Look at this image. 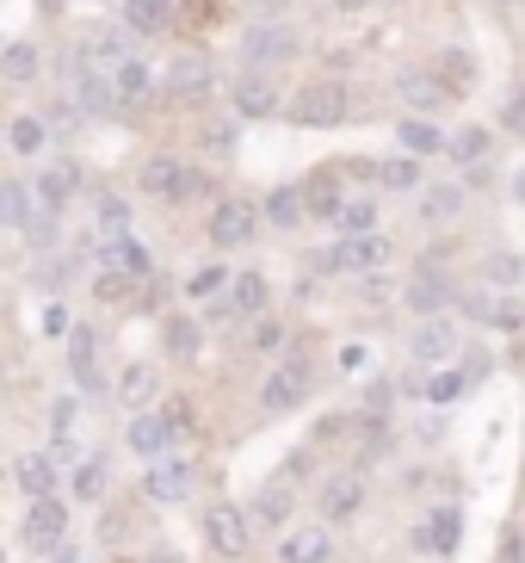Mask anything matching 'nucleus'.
I'll return each instance as SVG.
<instances>
[{
    "label": "nucleus",
    "instance_id": "nucleus-20",
    "mask_svg": "<svg viewBox=\"0 0 525 563\" xmlns=\"http://www.w3.org/2000/svg\"><path fill=\"white\" fill-rule=\"evenodd\" d=\"M13 477H19V489L37 501V496H56V483H63V464H56V452H19Z\"/></svg>",
    "mask_w": 525,
    "mask_h": 563
},
{
    "label": "nucleus",
    "instance_id": "nucleus-1",
    "mask_svg": "<svg viewBox=\"0 0 525 563\" xmlns=\"http://www.w3.org/2000/svg\"><path fill=\"white\" fill-rule=\"evenodd\" d=\"M198 489V464L186 459V452H167V459L143 464V496L161 501V508H180V501H192Z\"/></svg>",
    "mask_w": 525,
    "mask_h": 563
},
{
    "label": "nucleus",
    "instance_id": "nucleus-16",
    "mask_svg": "<svg viewBox=\"0 0 525 563\" xmlns=\"http://www.w3.org/2000/svg\"><path fill=\"white\" fill-rule=\"evenodd\" d=\"M112 87H118V106H148L161 93V75L148 68V56H124V63L112 68Z\"/></svg>",
    "mask_w": 525,
    "mask_h": 563
},
{
    "label": "nucleus",
    "instance_id": "nucleus-49",
    "mask_svg": "<svg viewBox=\"0 0 525 563\" xmlns=\"http://www.w3.org/2000/svg\"><path fill=\"white\" fill-rule=\"evenodd\" d=\"M279 347H284V329L260 316V322H254V353H279Z\"/></svg>",
    "mask_w": 525,
    "mask_h": 563
},
{
    "label": "nucleus",
    "instance_id": "nucleus-3",
    "mask_svg": "<svg viewBox=\"0 0 525 563\" xmlns=\"http://www.w3.org/2000/svg\"><path fill=\"white\" fill-rule=\"evenodd\" d=\"M143 192L155 205H180V199H192V192H204V174L186 167L180 155H148L143 162Z\"/></svg>",
    "mask_w": 525,
    "mask_h": 563
},
{
    "label": "nucleus",
    "instance_id": "nucleus-33",
    "mask_svg": "<svg viewBox=\"0 0 525 563\" xmlns=\"http://www.w3.org/2000/svg\"><path fill=\"white\" fill-rule=\"evenodd\" d=\"M7 143H13V155H44L49 150V124L37 112H13V124H7Z\"/></svg>",
    "mask_w": 525,
    "mask_h": 563
},
{
    "label": "nucleus",
    "instance_id": "nucleus-24",
    "mask_svg": "<svg viewBox=\"0 0 525 563\" xmlns=\"http://www.w3.org/2000/svg\"><path fill=\"white\" fill-rule=\"evenodd\" d=\"M216 316H266V279L260 273H235L223 303H216Z\"/></svg>",
    "mask_w": 525,
    "mask_h": 563
},
{
    "label": "nucleus",
    "instance_id": "nucleus-53",
    "mask_svg": "<svg viewBox=\"0 0 525 563\" xmlns=\"http://www.w3.org/2000/svg\"><path fill=\"white\" fill-rule=\"evenodd\" d=\"M334 365H340L346 378H353V372H365L371 360H365V347H340V360H334Z\"/></svg>",
    "mask_w": 525,
    "mask_h": 563
},
{
    "label": "nucleus",
    "instance_id": "nucleus-52",
    "mask_svg": "<svg viewBox=\"0 0 525 563\" xmlns=\"http://www.w3.org/2000/svg\"><path fill=\"white\" fill-rule=\"evenodd\" d=\"M167 421H174V433H192V409H186V397L167 402Z\"/></svg>",
    "mask_w": 525,
    "mask_h": 563
},
{
    "label": "nucleus",
    "instance_id": "nucleus-19",
    "mask_svg": "<svg viewBox=\"0 0 525 563\" xmlns=\"http://www.w3.org/2000/svg\"><path fill=\"white\" fill-rule=\"evenodd\" d=\"M470 316H477V322H489V329H520L525 322V303L513 298V291H494V285H482V291H470Z\"/></svg>",
    "mask_w": 525,
    "mask_h": 563
},
{
    "label": "nucleus",
    "instance_id": "nucleus-32",
    "mask_svg": "<svg viewBox=\"0 0 525 563\" xmlns=\"http://www.w3.org/2000/svg\"><path fill=\"white\" fill-rule=\"evenodd\" d=\"M303 217H310V192H303V186H284V192L266 199V223H272V230H297Z\"/></svg>",
    "mask_w": 525,
    "mask_h": 563
},
{
    "label": "nucleus",
    "instance_id": "nucleus-57",
    "mask_svg": "<svg viewBox=\"0 0 525 563\" xmlns=\"http://www.w3.org/2000/svg\"><path fill=\"white\" fill-rule=\"evenodd\" d=\"M143 563H180V558H174V551H148Z\"/></svg>",
    "mask_w": 525,
    "mask_h": 563
},
{
    "label": "nucleus",
    "instance_id": "nucleus-38",
    "mask_svg": "<svg viewBox=\"0 0 525 563\" xmlns=\"http://www.w3.org/2000/svg\"><path fill=\"white\" fill-rule=\"evenodd\" d=\"M334 223H340L346 235H365V230H378V199H371V192H359V199H346Z\"/></svg>",
    "mask_w": 525,
    "mask_h": 563
},
{
    "label": "nucleus",
    "instance_id": "nucleus-27",
    "mask_svg": "<svg viewBox=\"0 0 525 563\" xmlns=\"http://www.w3.org/2000/svg\"><path fill=\"white\" fill-rule=\"evenodd\" d=\"M395 150H409V155H439V150H451V136L439 131V124H433V118H402V124H395Z\"/></svg>",
    "mask_w": 525,
    "mask_h": 563
},
{
    "label": "nucleus",
    "instance_id": "nucleus-2",
    "mask_svg": "<svg viewBox=\"0 0 525 563\" xmlns=\"http://www.w3.org/2000/svg\"><path fill=\"white\" fill-rule=\"evenodd\" d=\"M247 539H254V514L247 508H235V501H211V508H204V545L223 563L247 558Z\"/></svg>",
    "mask_w": 525,
    "mask_h": 563
},
{
    "label": "nucleus",
    "instance_id": "nucleus-37",
    "mask_svg": "<svg viewBox=\"0 0 525 563\" xmlns=\"http://www.w3.org/2000/svg\"><path fill=\"white\" fill-rule=\"evenodd\" d=\"M303 192H310V217H340V205H346V192H340V180H334V174H315Z\"/></svg>",
    "mask_w": 525,
    "mask_h": 563
},
{
    "label": "nucleus",
    "instance_id": "nucleus-58",
    "mask_svg": "<svg viewBox=\"0 0 525 563\" xmlns=\"http://www.w3.org/2000/svg\"><path fill=\"white\" fill-rule=\"evenodd\" d=\"M49 563H81V558H75V551H63V558H49Z\"/></svg>",
    "mask_w": 525,
    "mask_h": 563
},
{
    "label": "nucleus",
    "instance_id": "nucleus-5",
    "mask_svg": "<svg viewBox=\"0 0 525 563\" xmlns=\"http://www.w3.org/2000/svg\"><path fill=\"white\" fill-rule=\"evenodd\" d=\"M297 56V32L284 25V19H254L242 32V63L247 68H279Z\"/></svg>",
    "mask_w": 525,
    "mask_h": 563
},
{
    "label": "nucleus",
    "instance_id": "nucleus-48",
    "mask_svg": "<svg viewBox=\"0 0 525 563\" xmlns=\"http://www.w3.org/2000/svg\"><path fill=\"white\" fill-rule=\"evenodd\" d=\"M513 279H520V254H507V249L489 254V285H513Z\"/></svg>",
    "mask_w": 525,
    "mask_h": 563
},
{
    "label": "nucleus",
    "instance_id": "nucleus-44",
    "mask_svg": "<svg viewBox=\"0 0 525 563\" xmlns=\"http://www.w3.org/2000/svg\"><path fill=\"white\" fill-rule=\"evenodd\" d=\"M216 291H230V273H223V266H198L192 279H186V298H192V303L216 298Z\"/></svg>",
    "mask_w": 525,
    "mask_h": 563
},
{
    "label": "nucleus",
    "instance_id": "nucleus-12",
    "mask_svg": "<svg viewBox=\"0 0 525 563\" xmlns=\"http://www.w3.org/2000/svg\"><path fill=\"white\" fill-rule=\"evenodd\" d=\"M260 230V211L247 199H216L211 211V242L216 249H247V235Z\"/></svg>",
    "mask_w": 525,
    "mask_h": 563
},
{
    "label": "nucleus",
    "instance_id": "nucleus-8",
    "mask_svg": "<svg viewBox=\"0 0 525 563\" xmlns=\"http://www.w3.org/2000/svg\"><path fill=\"white\" fill-rule=\"evenodd\" d=\"M68 87H75V106H87V112H105V106H118V87H112V68L93 63V56H68Z\"/></svg>",
    "mask_w": 525,
    "mask_h": 563
},
{
    "label": "nucleus",
    "instance_id": "nucleus-34",
    "mask_svg": "<svg viewBox=\"0 0 525 563\" xmlns=\"http://www.w3.org/2000/svg\"><path fill=\"white\" fill-rule=\"evenodd\" d=\"M124 19L136 32H167L174 25V0H124Z\"/></svg>",
    "mask_w": 525,
    "mask_h": 563
},
{
    "label": "nucleus",
    "instance_id": "nucleus-54",
    "mask_svg": "<svg viewBox=\"0 0 525 563\" xmlns=\"http://www.w3.org/2000/svg\"><path fill=\"white\" fill-rule=\"evenodd\" d=\"M247 7H254V19H279L284 0H247Z\"/></svg>",
    "mask_w": 525,
    "mask_h": 563
},
{
    "label": "nucleus",
    "instance_id": "nucleus-45",
    "mask_svg": "<svg viewBox=\"0 0 525 563\" xmlns=\"http://www.w3.org/2000/svg\"><path fill=\"white\" fill-rule=\"evenodd\" d=\"M93 223H99V230H105V235H124V230H131V205H124V199H112V192H105V199L93 205Z\"/></svg>",
    "mask_w": 525,
    "mask_h": 563
},
{
    "label": "nucleus",
    "instance_id": "nucleus-28",
    "mask_svg": "<svg viewBox=\"0 0 525 563\" xmlns=\"http://www.w3.org/2000/svg\"><path fill=\"white\" fill-rule=\"evenodd\" d=\"M68 372L81 390H99V334L93 329H75L68 334Z\"/></svg>",
    "mask_w": 525,
    "mask_h": 563
},
{
    "label": "nucleus",
    "instance_id": "nucleus-21",
    "mask_svg": "<svg viewBox=\"0 0 525 563\" xmlns=\"http://www.w3.org/2000/svg\"><path fill=\"white\" fill-rule=\"evenodd\" d=\"M315 508H322V520H353V514L365 508V483L359 477H328L322 483V496H315Z\"/></svg>",
    "mask_w": 525,
    "mask_h": 563
},
{
    "label": "nucleus",
    "instance_id": "nucleus-4",
    "mask_svg": "<svg viewBox=\"0 0 525 563\" xmlns=\"http://www.w3.org/2000/svg\"><path fill=\"white\" fill-rule=\"evenodd\" d=\"M390 242H383L378 230H365V235H340L328 249V273H346V279H371V273H383L390 266Z\"/></svg>",
    "mask_w": 525,
    "mask_h": 563
},
{
    "label": "nucleus",
    "instance_id": "nucleus-35",
    "mask_svg": "<svg viewBox=\"0 0 525 563\" xmlns=\"http://www.w3.org/2000/svg\"><path fill=\"white\" fill-rule=\"evenodd\" d=\"M463 384H470V372H463V365H439V372L427 378V402H433V409L458 402V397H463Z\"/></svg>",
    "mask_w": 525,
    "mask_h": 563
},
{
    "label": "nucleus",
    "instance_id": "nucleus-17",
    "mask_svg": "<svg viewBox=\"0 0 525 563\" xmlns=\"http://www.w3.org/2000/svg\"><path fill=\"white\" fill-rule=\"evenodd\" d=\"M155 397H161V372L148 360H131L124 372H118V402L131 415H143V409H155Z\"/></svg>",
    "mask_w": 525,
    "mask_h": 563
},
{
    "label": "nucleus",
    "instance_id": "nucleus-43",
    "mask_svg": "<svg viewBox=\"0 0 525 563\" xmlns=\"http://www.w3.org/2000/svg\"><path fill=\"white\" fill-rule=\"evenodd\" d=\"M445 155H451V162H458V167H477L482 155H489V131H477V124H470V131H458V136H451V150H445Z\"/></svg>",
    "mask_w": 525,
    "mask_h": 563
},
{
    "label": "nucleus",
    "instance_id": "nucleus-50",
    "mask_svg": "<svg viewBox=\"0 0 525 563\" xmlns=\"http://www.w3.org/2000/svg\"><path fill=\"white\" fill-rule=\"evenodd\" d=\"M204 150H211V155H230V150H235V124H211V131H204Z\"/></svg>",
    "mask_w": 525,
    "mask_h": 563
},
{
    "label": "nucleus",
    "instance_id": "nucleus-41",
    "mask_svg": "<svg viewBox=\"0 0 525 563\" xmlns=\"http://www.w3.org/2000/svg\"><path fill=\"white\" fill-rule=\"evenodd\" d=\"M439 81L451 87V93H470V81H477V63L463 51H439Z\"/></svg>",
    "mask_w": 525,
    "mask_h": 563
},
{
    "label": "nucleus",
    "instance_id": "nucleus-10",
    "mask_svg": "<svg viewBox=\"0 0 525 563\" xmlns=\"http://www.w3.org/2000/svg\"><path fill=\"white\" fill-rule=\"evenodd\" d=\"M174 440H180V433H174L167 409H143V415H131V428H124V446H131L143 464L167 459V446H174Z\"/></svg>",
    "mask_w": 525,
    "mask_h": 563
},
{
    "label": "nucleus",
    "instance_id": "nucleus-9",
    "mask_svg": "<svg viewBox=\"0 0 525 563\" xmlns=\"http://www.w3.org/2000/svg\"><path fill=\"white\" fill-rule=\"evenodd\" d=\"M63 539H68V501H56V496H37L32 501V514H25V551H63Z\"/></svg>",
    "mask_w": 525,
    "mask_h": 563
},
{
    "label": "nucleus",
    "instance_id": "nucleus-13",
    "mask_svg": "<svg viewBox=\"0 0 525 563\" xmlns=\"http://www.w3.org/2000/svg\"><path fill=\"white\" fill-rule=\"evenodd\" d=\"M99 266H118V273H131V279H155V249L131 230L105 235V242H99Z\"/></svg>",
    "mask_w": 525,
    "mask_h": 563
},
{
    "label": "nucleus",
    "instance_id": "nucleus-29",
    "mask_svg": "<svg viewBox=\"0 0 525 563\" xmlns=\"http://www.w3.org/2000/svg\"><path fill=\"white\" fill-rule=\"evenodd\" d=\"M409 310L414 316H439L445 310V279H439V261H427L421 273L409 279Z\"/></svg>",
    "mask_w": 525,
    "mask_h": 563
},
{
    "label": "nucleus",
    "instance_id": "nucleus-59",
    "mask_svg": "<svg viewBox=\"0 0 525 563\" xmlns=\"http://www.w3.org/2000/svg\"><path fill=\"white\" fill-rule=\"evenodd\" d=\"M501 7H525V0H501Z\"/></svg>",
    "mask_w": 525,
    "mask_h": 563
},
{
    "label": "nucleus",
    "instance_id": "nucleus-23",
    "mask_svg": "<svg viewBox=\"0 0 525 563\" xmlns=\"http://www.w3.org/2000/svg\"><path fill=\"white\" fill-rule=\"evenodd\" d=\"M75 186H81V174L68 162H49V167H37V180H32V192H37V205L44 211H63L68 199H75Z\"/></svg>",
    "mask_w": 525,
    "mask_h": 563
},
{
    "label": "nucleus",
    "instance_id": "nucleus-39",
    "mask_svg": "<svg viewBox=\"0 0 525 563\" xmlns=\"http://www.w3.org/2000/svg\"><path fill=\"white\" fill-rule=\"evenodd\" d=\"M284 520H291V496H284V483H272L254 496V527H284Z\"/></svg>",
    "mask_w": 525,
    "mask_h": 563
},
{
    "label": "nucleus",
    "instance_id": "nucleus-42",
    "mask_svg": "<svg viewBox=\"0 0 525 563\" xmlns=\"http://www.w3.org/2000/svg\"><path fill=\"white\" fill-rule=\"evenodd\" d=\"M131 291H136L131 273H118V266H99V273H93V298L99 303H124Z\"/></svg>",
    "mask_w": 525,
    "mask_h": 563
},
{
    "label": "nucleus",
    "instance_id": "nucleus-30",
    "mask_svg": "<svg viewBox=\"0 0 525 563\" xmlns=\"http://www.w3.org/2000/svg\"><path fill=\"white\" fill-rule=\"evenodd\" d=\"M458 211H463V180L421 186V217H427V223H451Z\"/></svg>",
    "mask_w": 525,
    "mask_h": 563
},
{
    "label": "nucleus",
    "instance_id": "nucleus-46",
    "mask_svg": "<svg viewBox=\"0 0 525 563\" xmlns=\"http://www.w3.org/2000/svg\"><path fill=\"white\" fill-rule=\"evenodd\" d=\"M75 496H81V501H99V496H105V464H99V459H81V464H75Z\"/></svg>",
    "mask_w": 525,
    "mask_h": 563
},
{
    "label": "nucleus",
    "instance_id": "nucleus-56",
    "mask_svg": "<svg viewBox=\"0 0 525 563\" xmlns=\"http://www.w3.org/2000/svg\"><path fill=\"white\" fill-rule=\"evenodd\" d=\"M513 199L525 205V162H520V174H513Z\"/></svg>",
    "mask_w": 525,
    "mask_h": 563
},
{
    "label": "nucleus",
    "instance_id": "nucleus-18",
    "mask_svg": "<svg viewBox=\"0 0 525 563\" xmlns=\"http://www.w3.org/2000/svg\"><path fill=\"white\" fill-rule=\"evenodd\" d=\"M414 360L421 365H451L458 360V329H451L445 316H421V329H414Z\"/></svg>",
    "mask_w": 525,
    "mask_h": 563
},
{
    "label": "nucleus",
    "instance_id": "nucleus-26",
    "mask_svg": "<svg viewBox=\"0 0 525 563\" xmlns=\"http://www.w3.org/2000/svg\"><path fill=\"white\" fill-rule=\"evenodd\" d=\"M37 217H44V205H37V192L25 180L0 186V223H7V230H32Z\"/></svg>",
    "mask_w": 525,
    "mask_h": 563
},
{
    "label": "nucleus",
    "instance_id": "nucleus-11",
    "mask_svg": "<svg viewBox=\"0 0 525 563\" xmlns=\"http://www.w3.org/2000/svg\"><path fill=\"white\" fill-rule=\"evenodd\" d=\"M346 106H353V100H346V87L315 81V87H303V93L291 100V118H297V124H315V131H322V124H340Z\"/></svg>",
    "mask_w": 525,
    "mask_h": 563
},
{
    "label": "nucleus",
    "instance_id": "nucleus-36",
    "mask_svg": "<svg viewBox=\"0 0 525 563\" xmlns=\"http://www.w3.org/2000/svg\"><path fill=\"white\" fill-rule=\"evenodd\" d=\"M198 347H204V329H198L192 316H174L167 322V353L174 360H198Z\"/></svg>",
    "mask_w": 525,
    "mask_h": 563
},
{
    "label": "nucleus",
    "instance_id": "nucleus-7",
    "mask_svg": "<svg viewBox=\"0 0 525 563\" xmlns=\"http://www.w3.org/2000/svg\"><path fill=\"white\" fill-rule=\"evenodd\" d=\"M310 384H315V372H310V360L297 353V360H284L279 372L260 384V409H266V415H291L297 402L310 397Z\"/></svg>",
    "mask_w": 525,
    "mask_h": 563
},
{
    "label": "nucleus",
    "instance_id": "nucleus-14",
    "mask_svg": "<svg viewBox=\"0 0 525 563\" xmlns=\"http://www.w3.org/2000/svg\"><path fill=\"white\" fill-rule=\"evenodd\" d=\"M334 532L328 527H284L279 532V563H334Z\"/></svg>",
    "mask_w": 525,
    "mask_h": 563
},
{
    "label": "nucleus",
    "instance_id": "nucleus-15",
    "mask_svg": "<svg viewBox=\"0 0 525 563\" xmlns=\"http://www.w3.org/2000/svg\"><path fill=\"white\" fill-rule=\"evenodd\" d=\"M211 87H216V75H211V63H204V56H174V68H167V100L198 106Z\"/></svg>",
    "mask_w": 525,
    "mask_h": 563
},
{
    "label": "nucleus",
    "instance_id": "nucleus-40",
    "mask_svg": "<svg viewBox=\"0 0 525 563\" xmlns=\"http://www.w3.org/2000/svg\"><path fill=\"white\" fill-rule=\"evenodd\" d=\"M37 68H44V63H37V51H32V44H7V56H0V75H7L13 87L37 81Z\"/></svg>",
    "mask_w": 525,
    "mask_h": 563
},
{
    "label": "nucleus",
    "instance_id": "nucleus-22",
    "mask_svg": "<svg viewBox=\"0 0 525 563\" xmlns=\"http://www.w3.org/2000/svg\"><path fill=\"white\" fill-rule=\"evenodd\" d=\"M458 539H463V508H458V501L433 508V520L421 527V545H427L433 558H451V551H458Z\"/></svg>",
    "mask_w": 525,
    "mask_h": 563
},
{
    "label": "nucleus",
    "instance_id": "nucleus-55",
    "mask_svg": "<svg viewBox=\"0 0 525 563\" xmlns=\"http://www.w3.org/2000/svg\"><path fill=\"white\" fill-rule=\"evenodd\" d=\"M334 7H340V13H365V7H371V0H334Z\"/></svg>",
    "mask_w": 525,
    "mask_h": 563
},
{
    "label": "nucleus",
    "instance_id": "nucleus-25",
    "mask_svg": "<svg viewBox=\"0 0 525 563\" xmlns=\"http://www.w3.org/2000/svg\"><path fill=\"white\" fill-rule=\"evenodd\" d=\"M279 87L266 81L260 68H254V75H242V87H235V118H272L279 112Z\"/></svg>",
    "mask_w": 525,
    "mask_h": 563
},
{
    "label": "nucleus",
    "instance_id": "nucleus-47",
    "mask_svg": "<svg viewBox=\"0 0 525 563\" xmlns=\"http://www.w3.org/2000/svg\"><path fill=\"white\" fill-rule=\"evenodd\" d=\"M37 329H44L49 341H56V334H75V322H68V303H63V298H44V303H37Z\"/></svg>",
    "mask_w": 525,
    "mask_h": 563
},
{
    "label": "nucleus",
    "instance_id": "nucleus-51",
    "mask_svg": "<svg viewBox=\"0 0 525 563\" xmlns=\"http://www.w3.org/2000/svg\"><path fill=\"white\" fill-rule=\"evenodd\" d=\"M501 118H507V131L525 136V87H513V100H507V112H501Z\"/></svg>",
    "mask_w": 525,
    "mask_h": 563
},
{
    "label": "nucleus",
    "instance_id": "nucleus-6",
    "mask_svg": "<svg viewBox=\"0 0 525 563\" xmlns=\"http://www.w3.org/2000/svg\"><path fill=\"white\" fill-rule=\"evenodd\" d=\"M395 100L409 106L414 118H433V112H445V106L458 100V93L439 81V68H395Z\"/></svg>",
    "mask_w": 525,
    "mask_h": 563
},
{
    "label": "nucleus",
    "instance_id": "nucleus-31",
    "mask_svg": "<svg viewBox=\"0 0 525 563\" xmlns=\"http://www.w3.org/2000/svg\"><path fill=\"white\" fill-rule=\"evenodd\" d=\"M371 174H378L383 192H414V186H421V155H409V150H402V155H383Z\"/></svg>",
    "mask_w": 525,
    "mask_h": 563
}]
</instances>
